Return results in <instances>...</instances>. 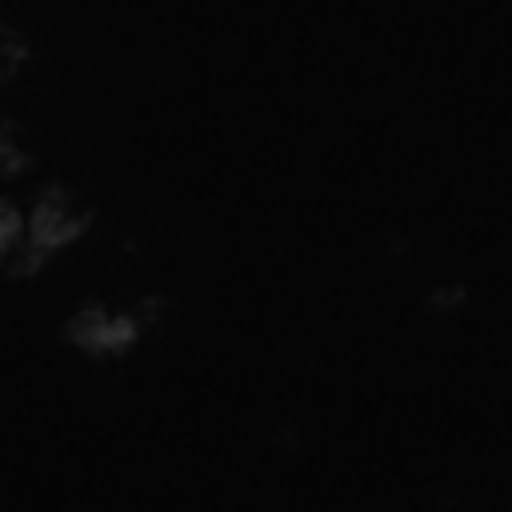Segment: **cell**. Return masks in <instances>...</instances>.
Masks as SVG:
<instances>
[{"mask_svg":"<svg viewBox=\"0 0 512 512\" xmlns=\"http://www.w3.org/2000/svg\"><path fill=\"white\" fill-rule=\"evenodd\" d=\"M68 340L80 344L84 352H120L136 340V320L132 316H104L100 308L72 316Z\"/></svg>","mask_w":512,"mask_h":512,"instance_id":"cell-2","label":"cell"},{"mask_svg":"<svg viewBox=\"0 0 512 512\" xmlns=\"http://www.w3.org/2000/svg\"><path fill=\"white\" fill-rule=\"evenodd\" d=\"M84 224H88V212L76 208V200L68 192H60V188L44 192L36 200L28 224H24V240H28V248H24V256H28L24 260V272L40 268L60 244H72L84 232Z\"/></svg>","mask_w":512,"mask_h":512,"instance_id":"cell-1","label":"cell"}]
</instances>
